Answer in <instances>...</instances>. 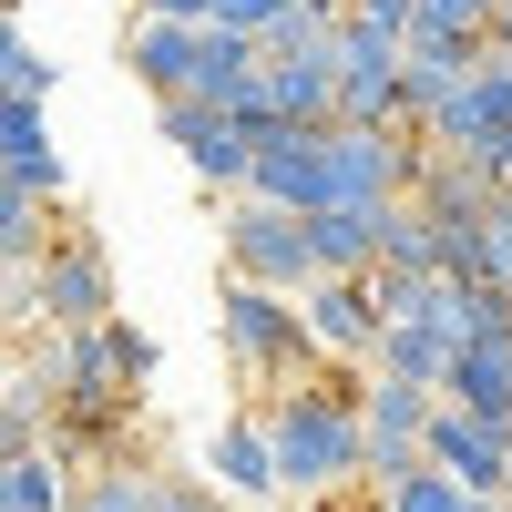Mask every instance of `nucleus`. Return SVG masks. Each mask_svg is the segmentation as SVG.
Masks as SVG:
<instances>
[{
	"instance_id": "nucleus-26",
	"label": "nucleus",
	"mask_w": 512,
	"mask_h": 512,
	"mask_svg": "<svg viewBox=\"0 0 512 512\" xmlns=\"http://www.w3.org/2000/svg\"><path fill=\"white\" fill-rule=\"evenodd\" d=\"M492 195H502V205H512V144H502V164H492Z\"/></svg>"
},
{
	"instance_id": "nucleus-5",
	"label": "nucleus",
	"mask_w": 512,
	"mask_h": 512,
	"mask_svg": "<svg viewBox=\"0 0 512 512\" xmlns=\"http://www.w3.org/2000/svg\"><path fill=\"white\" fill-rule=\"evenodd\" d=\"M441 400H451V410H472V420H492V431H512V297H492L482 328L451 349Z\"/></svg>"
},
{
	"instance_id": "nucleus-3",
	"label": "nucleus",
	"mask_w": 512,
	"mask_h": 512,
	"mask_svg": "<svg viewBox=\"0 0 512 512\" xmlns=\"http://www.w3.org/2000/svg\"><path fill=\"white\" fill-rule=\"evenodd\" d=\"M226 277H246V287H277V297H308V287H318L308 216H287V205H256V195H236V205H226Z\"/></svg>"
},
{
	"instance_id": "nucleus-20",
	"label": "nucleus",
	"mask_w": 512,
	"mask_h": 512,
	"mask_svg": "<svg viewBox=\"0 0 512 512\" xmlns=\"http://www.w3.org/2000/svg\"><path fill=\"white\" fill-rule=\"evenodd\" d=\"M154 512H236L216 482H195V472H154Z\"/></svg>"
},
{
	"instance_id": "nucleus-16",
	"label": "nucleus",
	"mask_w": 512,
	"mask_h": 512,
	"mask_svg": "<svg viewBox=\"0 0 512 512\" xmlns=\"http://www.w3.org/2000/svg\"><path fill=\"white\" fill-rule=\"evenodd\" d=\"M72 482H62V451H21L0 461V512H62Z\"/></svg>"
},
{
	"instance_id": "nucleus-17",
	"label": "nucleus",
	"mask_w": 512,
	"mask_h": 512,
	"mask_svg": "<svg viewBox=\"0 0 512 512\" xmlns=\"http://www.w3.org/2000/svg\"><path fill=\"white\" fill-rule=\"evenodd\" d=\"M62 512H154V472H134V461H103L93 482H72Z\"/></svg>"
},
{
	"instance_id": "nucleus-25",
	"label": "nucleus",
	"mask_w": 512,
	"mask_h": 512,
	"mask_svg": "<svg viewBox=\"0 0 512 512\" xmlns=\"http://www.w3.org/2000/svg\"><path fill=\"white\" fill-rule=\"evenodd\" d=\"M21 52V21H11V0H0V62H11Z\"/></svg>"
},
{
	"instance_id": "nucleus-19",
	"label": "nucleus",
	"mask_w": 512,
	"mask_h": 512,
	"mask_svg": "<svg viewBox=\"0 0 512 512\" xmlns=\"http://www.w3.org/2000/svg\"><path fill=\"white\" fill-rule=\"evenodd\" d=\"M482 287L512 297V205L492 195V216H482Z\"/></svg>"
},
{
	"instance_id": "nucleus-11",
	"label": "nucleus",
	"mask_w": 512,
	"mask_h": 512,
	"mask_svg": "<svg viewBox=\"0 0 512 512\" xmlns=\"http://www.w3.org/2000/svg\"><path fill=\"white\" fill-rule=\"evenodd\" d=\"M0 185H21L31 205H62V154H52V123H41V103L0 93Z\"/></svg>"
},
{
	"instance_id": "nucleus-13",
	"label": "nucleus",
	"mask_w": 512,
	"mask_h": 512,
	"mask_svg": "<svg viewBox=\"0 0 512 512\" xmlns=\"http://www.w3.org/2000/svg\"><path fill=\"white\" fill-rule=\"evenodd\" d=\"M195 52H205V31H185V21H134V31H123V62H134V82L154 103L195 93Z\"/></svg>"
},
{
	"instance_id": "nucleus-10",
	"label": "nucleus",
	"mask_w": 512,
	"mask_h": 512,
	"mask_svg": "<svg viewBox=\"0 0 512 512\" xmlns=\"http://www.w3.org/2000/svg\"><path fill=\"white\" fill-rule=\"evenodd\" d=\"M246 195H256V205H287V216H318V205H328V144H318V134H287V123H277V134L256 144Z\"/></svg>"
},
{
	"instance_id": "nucleus-7",
	"label": "nucleus",
	"mask_w": 512,
	"mask_h": 512,
	"mask_svg": "<svg viewBox=\"0 0 512 512\" xmlns=\"http://www.w3.org/2000/svg\"><path fill=\"white\" fill-rule=\"evenodd\" d=\"M420 461L431 472H451L472 502H502V482H512V431H492V420H472V410H431V441H420Z\"/></svg>"
},
{
	"instance_id": "nucleus-23",
	"label": "nucleus",
	"mask_w": 512,
	"mask_h": 512,
	"mask_svg": "<svg viewBox=\"0 0 512 512\" xmlns=\"http://www.w3.org/2000/svg\"><path fill=\"white\" fill-rule=\"evenodd\" d=\"M134 21H185V31H205V21H216V0H134Z\"/></svg>"
},
{
	"instance_id": "nucleus-2",
	"label": "nucleus",
	"mask_w": 512,
	"mask_h": 512,
	"mask_svg": "<svg viewBox=\"0 0 512 512\" xmlns=\"http://www.w3.org/2000/svg\"><path fill=\"white\" fill-rule=\"evenodd\" d=\"M216 328H226V359H236V379H256L267 400H277V390H297V379H318V338H308V318H297V297L226 277V297H216Z\"/></svg>"
},
{
	"instance_id": "nucleus-1",
	"label": "nucleus",
	"mask_w": 512,
	"mask_h": 512,
	"mask_svg": "<svg viewBox=\"0 0 512 512\" xmlns=\"http://www.w3.org/2000/svg\"><path fill=\"white\" fill-rule=\"evenodd\" d=\"M267 451H277V482L308 492V502H338L349 482H369V431H359V390L349 379H297V390H277L267 410Z\"/></svg>"
},
{
	"instance_id": "nucleus-12",
	"label": "nucleus",
	"mask_w": 512,
	"mask_h": 512,
	"mask_svg": "<svg viewBox=\"0 0 512 512\" xmlns=\"http://www.w3.org/2000/svg\"><path fill=\"white\" fill-rule=\"evenodd\" d=\"M205 482H216L226 502H267V492H287L277 482V451H267V420L256 410H236L216 441H205Z\"/></svg>"
},
{
	"instance_id": "nucleus-4",
	"label": "nucleus",
	"mask_w": 512,
	"mask_h": 512,
	"mask_svg": "<svg viewBox=\"0 0 512 512\" xmlns=\"http://www.w3.org/2000/svg\"><path fill=\"white\" fill-rule=\"evenodd\" d=\"M21 297H31L41 328H103V318H113V256H103V236L62 226V246L21 277Z\"/></svg>"
},
{
	"instance_id": "nucleus-8",
	"label": "nucleus",
	"mask_w": 512,
	"mask_h": 512,
	"mask_svg": "<svg viewBox=\"0 0 512 512\" xmlns=\"http://www.w3.org/2000/svg\"><path fill=\"white\" fill-rule=\"evenodd\" d=\"M297 318H308L318 359H369V369H379L390 318H379V287H369V277H318L308 297H297Z\"/></svg>"
},
{
	"instance_id": "nucleus-15",
	"label": "nucleus",
	"mask_w": 512,
	"mask_h": 512,
	"mask_svg": "<svg viewBox=\"0 0 512 512\" xmlns=\"http://www.w3.org/2000/svg\"><path fill=\"white\" fill-rule=\"evenodd\" d=\"M379 379L441 390V379H451V338H441V328H390V338H379Z\"/></svg>"
},
{
	"instance_id": "nucleus-21",
	"label": "nucleus",
	"mask_w": 512,
	"mask_h": 512,
	"mask_svg": "<svg viewBox=\"0 0 512 512\" xmlns=\"http://www.w3.org/2000/svg\"><path fill=\"white\" fill-rule=\"evenodd\" d=\"M349 21H359V31H379V41H400V52H410V31H420V0H349Z\"/></svg>"
},
{
	"instance_id": "nucleus-18",
	"label": "nucleus",
	"mask_w": 512,
	"mask_h": 512,
	"mask_svg": "<svg viewBox=\"0 0 512 512\" xmlns=\"http://www.w3.org/2000/svg\"><path fill=\"white\" fill-rule=\"evenodd\" d=\"M379 512H482V502L461 492L451 472H431V461H420L410 482H379Z\"/></svg>"
},
{
	"instance_id": "nucleus-6",
	"label": "nucleus",
	"mask_w": 512,
	"mask_h": 512,
	"mask_svg": "<svg viewBox=\"0 0 512 512\" xmlns=\"http://www.w3.org/2000/svg\"><path fill=\"white\" fill-rule=\"evenodd\" d=\"M431 410H441V390H410V379H369V390H359V431H369V492L420 472Z\"/></svg>"
},
{
	"instance_id": "nucleus-9",
	"label": "nucleus",
	"mask_w": 512,
	"mask_h": 512,
	"mask_svg": "<svg viewBox=\"0 0 512 512\" xmlns=\"http://www.w3.org/2000/svg\"><path fill=\"white\" fill-rule=\"evenodd\" d=\"M154 123H164V144H185V164H195V175L216 185L226 205L246 195V175H256V144L236 134V123H226L216 103H195V93H185V103H154Z\"/></svg>"
},
{
	"instance_id": "nucleus-24",
	"label": "nucleus",
	"mask_w": 512,
	"mask_h": 512,
	"mask_svg": "<svg viewBox=\"0 0 512 512\" xmlns=\"http://www.w3.org/2000/svg\"><path fill=\"white\" fill-rule=\"evenodd\" d=\"M492 52H512V0H492Z\"/></svg>"
},
{
	"instance_id": "nucleus-27",
	"label": "nucleus",
	"mask_w": 512,
	"mask_h": 512,
	"mask_svg": "<svg viewBox=\"0 0 512 512\" xmlns=\"http://www.w3.org/2000/svg\"><path fill=\"white\" fill-rule=\"evenodd\" d=\"M502 512H512V482H502Z\"/></svg>"
},
{
	"instance_id": "nucleus-14",
	"label": "nucleus",
	"mask_w": 512,
	"mask_h": 512,
	"mask_svg": "<svg viewBox=\"0 0 512 512\" xmlns=\"http://www.w3.org/2000/svg\"><path fill=\"white\" fill-rule=\"evenodd\" d=\"M379 216H390V205H379ZM379 216H359V205H328V216H308L318 277H379Z\"/></svg>"
},
{
	"instance_id": "nucleus-28",
	"label": "nucleus",
	"mask_w": 512,
	"mask_h": 512,
	"mask_svg": "<svg viewBox=\"0 0 512 512\" xmlns=\"http://www.w3.org/2000/svg\"><path fill=\"white\" fill-rule=\"evenodd\" d=\"M482 512H502V502H482Z\"/></svg>"
},
{
	"instance_id": "nucleus-22",
	"label": "nucleus",
	"mask_w": 512,
	"mask_h": 512,
	"mask_svg": "<svg viewBox=\"0 0 512 512\" xmlns=\"http://www.w3.org/2000/svg\"><path fill=\"white\" fill-rule=\"evenodd\" d=\"M52 82H62V72H52V62H41V52H31V41H21V52H11V62H0V93H21V103H52Z\"/></svg>"
}]
</instances>
